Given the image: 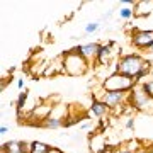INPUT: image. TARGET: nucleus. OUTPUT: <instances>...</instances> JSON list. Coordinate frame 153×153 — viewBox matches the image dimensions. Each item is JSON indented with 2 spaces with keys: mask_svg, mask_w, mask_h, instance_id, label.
<instances>
[{
  "mask_svg": "<svg viewBox=\"0 0 153 153\" xmlns=\"http://www.w3.org/2000/svg\"><path fill=\"white\" fill-rule=\"evenodd\" d=\"M107 146L105 140L102 138V134H92L90 140H88V148L92 153H102Z\"/></svg>",
  "mask_w": 153,
  "mask_h": 153,
  "instance_id": "9b49d317",
  "label": "nucleus"
},
{
  "mask_svg": "<svg viewBox=\"0 0 153 153\" xmlns=\"http://www.w3.org/2000/svg\"><path fill=\"white\" fill-rule=\"evenodd\" d=\"M126 129H129V131L134 129V116L133 117H128V121H126Z\"/></svg>",
  "mask_w": 153,
  "mask_h": 153,
  "instance_id": "6ab92c4d",
  "label": "nucleus"
},
{
  "mask_svg": "<svg viewBox=\"0 0 153 153\" xmlns=\"http://www.w3.org/2000/svg\"><path fill=\"white\" fill-rule=\"evenodd\" d=\"M99 49H100V43H95V41L87 43V44H80V55H82L88 63H92V61H95V58H97Z\"/></svg>",
  "mask_w": 153,
  "mask_h": 153,
  "instance_id": "1a4fd4ad",
  "label": "nucleus"
},
{
  "mask_svg": "<svg viewBox=\"0 0 153 153\" xmlns=\"http://www.w3.org/2000/svg\"><path fill=\"white\" fill-rule=\"evenodd\" d=\"M117 153H133V152H129V150L124 148V146H121V148H117Z\"/></svg>",
  "mask_w": 153,
  "mask_h": 153,
  "instance_id": "5701e85b",
  "label": "nucleus"
},
{
  "mask_svg": "<svg viewBox=\"0 0 153 153\" xmlns=\"http://www.w3.org/2000/svg\"><path fill=\"white\" fill-rule=\"evenodd\" d=\"M129 41L134 48L141 49V51H148L153 46V29H136V31H133Z\"/></svg>",
  "mask_w": 153,
  "mask_h": 153,
  "instance_id": "39448f33",
  "label": "nucleus"
},
{
  "mask_svg": "<svg viewBox=\"0 0 153 153\" xmlns=\"http://www.w3.org/2000/svg\"><path fill=\"white\" fill-rule=\"evenodd\" d=\"M140 85H141V88L148 94V95H150V97H153V80H146V82H141Z\"/></svg>",
  "mask_w": 153,
  "mask_h": 153,
  "instance_id": "a211bd4d",
  "label": "nucleus"
},
{
  "mask_svg": "<svg viewBox=\"0 0 153 153\" xmlns=\"http://www.w3.org/2000/svg\"><path fill=\"white\" fill-rule=\"evenodd\" d=\"M134 9V19H146L153 14V0H138Z\"/></svg>",
  "mask_w": 153,
  "mask_h": 153,
  "instance_id": "6e6552de",
  "label": "nucleus"
},
{
  "mask_svg": "<svg viewBox=\"0 0 153 153\" xmlns=\"http://www.w3.org/2000/svg\"><path fill=\"white\" fill-rule=\"evenodd\" d=\"M7 133H9V126L2 124V126H0V134H2V136H5Z\"/></svg>",
  "mask_w": 153,
  "mask_h": 153,
  "instance_id": "412c9836",
  "label": "nucleus"
},
{
  "mask_svg": "<svg viewBox=\"0 0 153 153\" xmlns=\"http://www.w3.org/2000/svg\"><path fill=\"white\" fill-rule=\"evenodd\" d=\"M102 153H117V150L114 148V145H109V143H107V146H105V150Z\"/></svg>",
  "mask_w": 153,
  "mask_h": 153,
  "instance_id": "aec40b11",
  "label": "nucleus"
},
{
  "mask_svg": "<svg viewBox=\"0 0 153 153\" xmlns=\"http://www.w3.org/2000/svg\"><path fill=\"white\" fill-rule=\"evenodd\" d=\"M136 112H143L146 116H153V97H150L145 90L141 88V85H134L133 90L129 92V102Z\"/></svg>",
  "mask_w": 153,
  "mask_h": 153,
  "instance_id": "7ed1b4c3",
  "label": "nucleus"
},
{
  "mask_svg": "<svg viewBox=\"0 0 153 153\" xmlns=\"http://www.w3.org/2000/svg\"><path fill=\"white\" fill-rule=\"evenodd\" d=\"M100 22L95 21V22H88L87 26H85V34H94V33H97L99 29H100Z\"/></svg>",
  "mask_w": 153,
  "mask_h": 153,
  "instance_id": "f3484780",
  "label": "nucleus"
},
{
  "mask_svg": "<svg viewBox=\"0 0 153 153\" xmlns=\"http://www.w3.org/2000/svg\"><path fill=\"white\" fill-rule=\"evenodd\" d=\"M31 153H39V152H31Z\"/></svg>",
  "mask_w": 153,
  "mask_h": 153,
  "instance_id": "bb28decb",
  "label": "nucleus"
},
{
  "mask_svg": "<svg viewBox=\"0 0 153 153\" xmlns=\"http://www.w3.org/2000/svg\"><path fill=\"white\" fill-rule=\"evenodd\" d=\"M100 85L107 92H131L136 82H134V78H129V76L121 75V73H111L102 80Z\"/></svg>",
  "mask_w": 153,
  "mask_h": 153,
  "instance_id": "20e7f679",
  "label": "nucleus"
},
{
  "mask_svg": "<svg viewBox=\"0 0 153 153\" xmlns=\"http://www.w3.org/2000/svg\"><path fill=\"white\" fill-rule=\"evenodd\" d=\"M114 41H109L107 44H100V49L97 53V58H95V65L97 66H107L109 61L112 60L114 56Z\"/></svg>",
  "mask_w": 153,
  "mask_h": 153,
  "instance_id": "0eeeda50",
  "label": "nucleus"
},
{
  "mask_svg": "<svg viewBox=\"0 0 153 153\" xmlns=\"http://www.w3.org/2000/svg\"><path fill=\"white\" fill-rule=\"evenodd\" d=\"M17 88H19V90L24 88V78H19V80H17Z\"/></svg>",
  "mask_w": 153,
  "mask_h": 153,
  "instance_id": "4be33fe9",
  "label": "nucleus"
},
{
  "mask_svg": "<svg viewBox=\"0 0 153 153\" xmlns=\"http://www.w3.org/2000/svg\"><path fill=\"white\" fill-rule=\"evenodd\" d=\"M39 128H43V129H60V128H63V121L48 117L43 123H39Z\"/></svg>",
  "mask_w": 153,
  "mask_h": 153,
  "instance_id": "ddd939ff",
  "label": "nucleus"
},
{
  "mask_svg": "<svg viewBox=\"0 0 153 153\" xmlns=\"http://www.w3.org/2000/svg\"><path fill=\"white\" fill-rule=\"evenodd\" d=\"M80 128H82V129H87V128H90V123H83Z\"/></svg>",
  "mask_w": 153,
  "mask_h": 153,
  "instance_id": "b1692460",
  "label": "nucleus"
},
{
  "mask_svg": "<svg viewBox=\"0 0 153 153\" xmlns=\"http://www.w3.org/2000/svg\"><path fill=\"white\" fill-rule=\"evenodd\" d=\"M27 97H29V90H22V92H19V97H17V109L21 111L24 105H26V102H27Z\"/></svg>",
  "mask_w": 153,
  "mask_h": 153,
  "instance_id": "dca6fc26",
  "label": "nucleus"
},
{
  "mask_svg": "<svg viewBox=\"0 0 153 153\" xmlns=\"http://www.w3.org/2000/svg\"><path fill=\"white\" fill-rule=\"evenodd\" d=\"M117 16H119V19H123V21L134 19V9H133V7H121L119 10H117Z\"/></svg>",
  "mask_w": 153,
  "mask_h": 153,
  "instance_id": "2eb2a0df",
  "label": "nucleus"
},
{
  "mask_svg": "<svg viewBox=\"0 0 153 153\" xmlns=\"http://www.w3.org/2000/svg\"><path fill=\"white\" fill-rule=\"evenodd\" d=\"M100 100H102L111 111H114V109H117L121 105H126L129 102V92H107V90H105V94L102 95Z\"/></svg>",
  "mask_w": 153,
  "mask_h": 153,
  "instance_id": "423d86ee",
  "label": "nucleus"
},
{
  "mask_svg": "<svg viewBox=\"0 0 153 153\" xmlns=\"http://www.w3.org/2000/svg\"><path fill=\"white\" fill-rule=\"evenodd\" d=\"M61 60H63V65H65V75L70 76H82L90 68V63L80 53H75L71 49H66V51L61 53Z\"/></svg>",
  "mask_w": 153,
  "mask_h": 153,
  "instance_id": "f03ea898",
  "label": "nucleus"
},
{
  "mask_svg": "<svg viewBox=\"0 0 153 153\" xmlns=\"http://www.w3.org/2000/svg\"><path fill=\"white\" fill-rule=\"evenodd\" d=\"M90 112H92L95 117H99V119H104V117H107V114L111 112V109L104 104V102H102V100L92 99V104H90Z\"/></svg>",
  "mask_w": 153,
  "mask_h": 153,
  "instance_id": "9d476101",
  "label": "nucleus"
},
{
  "mask_svg": "<svg viewBox=\"0 0 153 153\" xmlns=\"http://www.w3.org/2000/svg\"><path fill=\"white\" fill-rule=\"evenodd\" d=\"M49 153H63V152H61V150H58V148H55V146H53V150H51Z\"/></svg>",
  "mask_w": 153,
  "mask_h": 153,
  "instance_id": "393cba45",
  "label": "nucleus"
},
{
  "mask_svg": "<svg viewBox=\"0 0 153 153\" xmlns=\"http://www.w3.org/2000/svg\"><path fill=\"white\" fill-rule=\"evenodd\" d=\"M145 58L138 53H129V55H123L119 60L116 61L114 71L112 73H121L129 78H136V75L141 71L143 65H145Z\"/></svg>",
  "mask_w": 153,
  "mask_h": 153,
  "instance_id": "f257e3e1",
  "label": "nucleus"
},
{
  "mask_svg": "<svg viewBox=\"0 0 153 153\" xmlns=\"http://www.w3.org/2000/svg\"><path fill=\"white\" fill-rule=\"evenodd\" d=\"M31 146H33V152H39V153H49L53 150L51 145L43 143V141H31Z\"/></svg>",
  "mask_w": 153,
  "mask_h": 153,
  "instance_id": "4468645a",
  "label": "nucleus"
},
{
  "mask_svg": "<svg viewBox=\"0 0 153 153\" xmlns=\"http://www.w3.org/2000/svg\"><path fill=\"white\" fill-rule=\"evenodd\" d=\"M148 53H152V55H153V46H152L150 49H148Z\"/></svg>",
  "mask_w": 153,
  "mask_h": 153,
  "instance_id": "a878e982",
  "label": "nucleus"
},
{
  "mask_svg": "<svg viewBox=\"0 0 153 153\" xmlns=\"http://www.w3.org/2000/svg\"><path fill=\"white\" fill-rule=\"evenodd\" d=\"M61 73H65V65H63V60H61V56H60V58L51 61V65L48 66L44 76H55V75H61Z\"/></svg>",
  "mask_w": 153,
  "mask_h": 153,
  "instance_id": "f8f14e48",
  "label": "nucleus"
}]
</instances>
